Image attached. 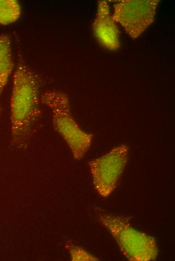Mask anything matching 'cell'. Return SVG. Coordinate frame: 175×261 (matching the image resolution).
Wrapping results in <instances>:
<instances>
[{
  "label": "cell",
  "mask_w": 175,
  "mask_h": 261,
  "mask_svg": "<svg viewBox=\"0 0 175 261\" xmlns=\"http://www.w3.org/2000/svg\"><path fill=\"white\" fill-rule=\"evenodd\" d=\"M69 251L72 260H97L98 259L84 249L76 246L69 247Z\"/></svg>",
  "instance_id": "9"
},
{
  "label": "cell",
  "mask_w": 175,
  "mask_h": 261,
  "mask_svg": "<svg viewBox=\"0 0 175 261\" xmlns=\"http://www.w3.org/2000/svg\"><path fill=\"white\" fill-rule=\"evenodd\" d=\"M21 14V7L16 0H0V25L16 22Z\"/></svg>",
  "instance_id": "8"
},
{
  "label": "cell",
  "mask_w": 175,
  "mask_h": 261,
  "mask_svg": "<svg viewBox=\"0 0 175 261\" xmlns=\"http://www.w3.org/2000/svg\"><path fill=\"white\" fill-rule=\"evenodd\" d=\"M14 68L11 39L9 35H0V96Z\"/></svg>",
  "instance_id": "7"
},
{
  "label": "cell",
  "mask_w": 175,
  "mask_h": 261,
  "mask_svg": "<svg viewBox=\"0 0 175 261\" xmlns=\"http://www.w3.org/2000/svg\"><path fill=\"white\" fill-rule=\"evenodd\" d=\"M128 152L127 145H120L89 162L94 187L102 197H107L115 189L126 165Z\"/></svg>",
  "instance_id": "4"
},
{
  "label": "cell",
  "mask_w": 175,
  "mask_h": 261,
  "mask_svg": "<svg viewBox=\"0 0 175 261\" xmlns=\"http://www.w3.org/2000/svg\"><path fill=\"white\" fill-rule=\"evenodd\" d=\"M93 29L96 37L103 46L110 50H116L120 47L119 31L110 13L107 1H99Z\"/></svg>",
  "instance_id": "6"
},
{
  "label": "cell",
  "mask_w": 175,
  "mask_h": 261,
  "mask_svg": "<svg viewBox=\"0 0 175 261\" xmlns=\"http://www.w3.org/2000/svg\"><path fill=\"white\" fill-rule=\"evenodd\" d=\"M158 0H121L114 5L112 16L133 39L140 36L154 20Z\"/></svg>",
  "instance_id": "5"
},
{
  "label": "cell",
  "mask_w": 175,
  "mask_h": 261,
  "mask_svg": "<svg viewBox=\"0 0 175 261\" xmlns=\"http://www.w3.org/2000/svg\"><path fill=\"white\" fill-rule=\"evenodd\" d=\"M1 106H0V116H1Z\"/></svg>",
  "instance_id": "10"
},
{
  "label": "cell",
  "mask_w": 175,
  "mask_h": 261,
  "mask_svg": "<svg viewBox=\"0 0 175 261\" xmlns=\"http://www.w3.org/2000/svg\"><path fill=\"white\" fill-rule=\"evenodd\" d=\"M39 77L20 55L10 101L12 146H28L41 115Z\"/></svg>",
  "instance_id": "1"
},
{
  "label": "cell",
  "mask_w": 175,
  "mask_h": 261,
  "mask_svg": "<svg viewBox=\"0 0 175 261\" xmlns=\"http://www.w3.org/2000/svg\"><path fill=\"white\" fill-rule=\"evenodd\" d=\"M99 220L110 232L124 255L131 261L156 259L158 250L155 238L133 227L125 217L100 213Z\"/></svg>",
  "instance_id": "3"
},
{
  "label": "cell",
  "mask_w": 175,
  "mask_h": 261,
  "mask_svg": "<svg viewBox=\"0 0 175 261\" xmlns=\"http://www.w3.org/2000/svg\"><path fill=\"white\" fill-rule=\"evenodd\" d=\"M40 101L50 108L53 127L68 146L74 158L80 160L91 145L93 135L81 129L73 119L67 95L60 90H48L41 95Z\"/></svg>",
  "instance_id": "2"
}]
</instances>
